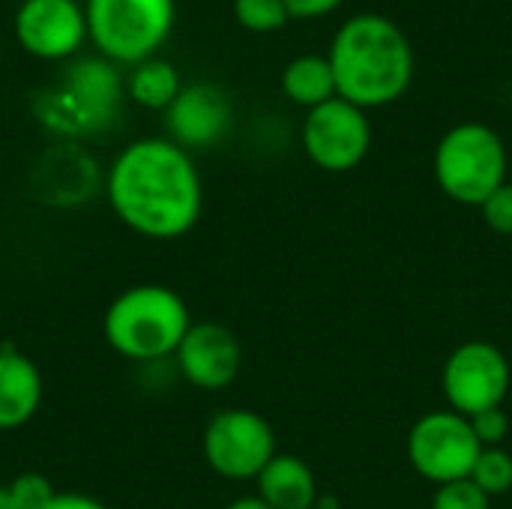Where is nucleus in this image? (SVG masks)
Masks as SVG:
<instances>
[{
  "label": "nucleus",
  "mask_w": 512,
  "mask_h": 509,
  "mask_svg": "<svg viewBox=\"0 0 512 509\" xmlns=\"http://www.w3.org/2000/svg\"><path fill=\"white\" fill-rule=\"evenodd\" d=\"M108 204L147 240H177L195 228L204 207L201 174L171 138H141L120 150L108 171Z\"/></svg>",
  "instance_id": "obj_1"
},
{
  "label": "nucleus",
  "mask_w": 512,
  "mask_h": 509,
  "mask_svg": "<svg viewBox=\"0 0 512 509\" xmlns=\"http://www.w3.org/2000/svg\"><path fill=\"white\" fill-rule=\"evenodd\" d=\"M336 75V96L372 111L402 99L414 81L411 39L387 15H351L333 36L327 54Z\"/></svg>",
  "instance_id": "obj_2"
},
{
  "label": "nucleus",
  "mask_w": 512,
  "mask_h": 509,
  "mask_svg": "<svg viewBox=\"0 0 512 509\" xmlns=\"http://www.w3.org/2000/svg\"><path fill=\"white\" fill-rule=\"evenodd\" d=\"M189 327V306L165 285L126 288L111 300L102 318L105 342L135 363H156L177 354Z\"/></svg>",
  "instance_id": "obj_3"
},
{
  "label": "nucleus",
  "mask_w": 512,
  "mask_h": 509,
  "mask_svg": "<svg viewBox=\"0 0 512 509\" xmlns=\"http://www.w3.org/2000/svg\"><path fill=\"white\" fill-rule=\"evenodd\" d=\"M123 81L111 60L81 57L72 60L54 90H48L36 114L60 135H93L114 123L120 114Z\"/></svg>",
  "instance_id": "obj_4"
},
{
  "label": "nucleus",
  "mask_w": 512,
  "mask_h": 509,
  "mask_svg": "<svg viewBox=\"0 0 512 509\" xmlns=\"http://www.w3.org/2000/svg\"><path fill=\"white\" fill-rule=\"evenodd\" d=\"M435 180L447 198L468 207L483 201L507 183V147L501 135L486 123H459L435 147Z\"/></svg>",
  "instance_id": "obj_5"
},
{
  "label": "nucleus",
  "mask_w": 512,
  "mask_h": 509,
  "mask_svg": "<svg viewBox=\"0 0 512 509\" xmlns=\"http://www.w3.org/2000/svg\"><path fill=\"white\" fill-rule=\"evenodd\" d=\"M87 36L105 60L138 66L150 60L174 30V0H87Z\"/></svg>",
  "instance_id": "obj_6"
},
{
  "label": "nucleus",
  "mask_w": 512,
  "mask_h": 509,
  "mask_svg": "<svg viewBox=\"0 0 512 509\" xmlns=\"http://www.w3.org/2000/svg\"><path fill=\"white\" fill-rule=\"evenodd\" d=\"M480 453L483 444L477 441L471 420L456 411H432L408 432V462L435 486L471 480Z\"/></svg>",
  "instance_id": "obj_7"
},
{
  "label": "nucleus",
  "mask_w": 512,
  "mask_h": 509,
  "mask_svg": "<svg viewBox=\"0 0 512 509\" xmlns=\"http://www.w3.org/2000/svg\"><path fill=\"white\" fill-rule=\"evenodd\" d=\"M201 450L207 465L219 477L243 483L258 480V474L276 456V435L261 414L246 408H228L207 423Z\"/></svg>",
  "instance_id": "obj_8"
},
{
  "label": "nucleus",
  "mask_w": 512,
  "mask_h": 509,
  "mask_svg": "<svg viewBox=\"0 0 512 509\" xmlns=\"http://www.w3.org/2000/svg\"><path fill=\"white\" fill-rule=\"evenodd\" d=\"M303 150L321 171H354L372 150L369 111L345 102L342 96L312 108L303 120Z\"/></svg>",
  "instance_id": "obj_9"
},
{
  "label": "nucleus",
  "mask_w": 512,
  "mask_h": 509,
  "mask_svg": "<svg viewBox=\"0 0 512 509\" xmlns=\"http://www.w3.org/2000/svg\"><path fill=\"white\" fill-rule=\"evenodd\" d=\"M441 387L450 411L462 417L501 408L510 393V363L489 342H465L447 357Z\"/></svg>",
  "instance_id": "obj_10"
},
{
  "label": "nucleus",
  "mask_w": 512,
  "mask_h": 509,
  "mask_svg": "<svg viewBox=\"0 0 512 509\" xmlns=\"http://www.w3.org/2000/svg\"><path fill=\"white\" fill-rule=\"evenodd\" d=\"M18 42L42 60H66L87 39V15L75 0H24L15 12Z\"/></svg>",
  "instance_id": "obj_11"
},
{
  "label": "nucleus",
  "mask_w": 512,
  "mask_h": 509,
  "mask_svg": "<svg viewBox=\"0 0 512 509\" xmlns=\"http://www.w3.org/2000/svg\"><path fill=\"white\" fill-rule=\"evenodd\" d=\"M174 357H177L180 375L192 387L207 390V393L225 390L237 378L240 360H243L237 336L228 327L210 324V321L192 324Z\"/></svg>",
  "instance_id": "obj_12"
},
{
  "label": "nucleus",
  "mask_w": 512,
  "mask_h": 509,
  "mask_svg": "<svg viewBox=\"0 0 512 509\" xmlns=\"http://www.w3.org/2000/svg\"><path fill=\"white\" fill-rule=\"evenodd\" d=\"M171 141L183 150L213 147L231 126V102L213 84H189L165 108Z\"/></svg>",
  "instance_id": "obj_13"
},
{
  "label": "nucleus",
  "mask_w": 512,
  "mask_h": 509,
  "mask_svg": "<svg viewBox=\"0 0 512 509\" xmlns=\"http://www.w3.org/2000/svg\"><path fill=\"white\" fill-rule=\"evenodd\" d=\"M42 405V375L15 345L0 348V432L21 429Z\"/></svg>",
  "instance_id": "obj_14"
},
{
  "label": "nucleus",
  "mask_w": 512,
  "mask_h": 509,
  "mask_svg": "<svg viewBox=\"0 0 512 509\" xmlns=\"http://www.w3.org/2000/svg\"><path fill=\"white\" fill-rule=\"evenodd\" d=\"M258 498L273 509H315L321 501L312 468L291 453H276L258 474Z\"/></svg>",
  "instance_id": "obj_15"
},
{
  "label": "nucleus",
  "mask_w": 512,
  "mask_h": 509,
  "mask_svg": "<svg viewBox=\"0 0 512 509\" xmlns=\"http://www.w3.org/2000/svg\"><path fill=\"white\" fill-rule=\"evenodd\" d=\"M282 90L294 105L318 108L336 99V75L327 57L321 54H300L282 72Z\"/></svg>",
  "instance_id": "obj_16"
},
{
  "label": "nucleus",
  "mask_w": 512,
  "mask_h": 509,
  "mask_svg": "<svg viewBox=\"0 0 512 509\" xmlns=\"http://www.w3.org/2000/svg\"><path fill=\"white\" fill-rule=\"evenodd\" d=\"M126 90H129V96L138 105L153 108V111H165L177 99V93L183 90V84H180V75H177V69L171 63L150 57V60L132 66V75H129Z\"/></svg>",
  "instance_id": "obj_17"
},
{
  "label": "nucleus",
  "mask_w": 512,
  "mask_h": 509,
  "mask_svg": "<svg viewBox=\"0 0 512 509\" xmlns=\"http://www.w3.org/2000/svg\"><path fill=\"white\" fill-rule=\"evenodd\" d=\"M471 480L489 495H504L512 489V456L501 447H483L474 471H471Z\"/></svg>",
  "instance_id": "obj_18"
},
{
  "label": "nucleus",
  "mask_w": 512,
  "mask_h": 509,
  "mask_svg": "<svg viewBox=\"0 0 512 509\" xmlns=\"http://www.w3.org/2000/svg\"><path fill=\"white\" fill-rule=\"evenodd\" d=\"M234 15L252 33H273L291 21L285 0H234Z\"/></svg>",
  "instance_id": "obj_19"
},
{
  "label": "nucleus",
  "mask_w": 512,
  "mask_h": 509,
  "mask_svg": "<svg viewBox=\"0 0 512 509\" xmlns=\"http://www.w3.org/2000/svg\"><path fill=\"white\" fill-rule=\"evenodd\" d=\"M489 495L474 480H456L435 489L432 509H489Z\"/></svg>",
  "instance_id": "obj_20"
},
{
  "label": "nucleus",
  "mask_w": 512,
  "mask_h": 509,
  "mask_svg": "<svg viewBox=\"0 0 512 509\" xmlns=\"http://www.w3.org/2000/svg\"><path fill=\"white\" fill-rule=\"evenodd\" d=\"M6 489L21 509H42L57 495L51 489L48 477H42V474H18Z\"/></svg>",
  "instance_id": "obj_21"
},
{
  "label": "nucleus",
  "mask_w": 512,
  "mask_h": 509,
  "mask_svg": "<svg viewBox=\"0 0 512 509\" xmlns=\"http://www.w3.org/2000/svg\"><path fill=\"white\" fill-rule=\"evenodd\" d=\"M483 222L498 231V234H512V183L498 186L480 207Z\"/></svg>",
  "instance_id": "obj_22"
},
{
  "label": "nucleus",
  "mask_w": 512,
  "mask_h": 509,
  "mask_svg": "<svg viewBox=\"0 0 512 509\" xmlns=\"http://www.w3.org/2000/svg\"><path fill=\"white\" fill-rule=\"evenodd\" d=\"M468 420H471V429L483 447H501L510 435V417L504 414V408H492V411L474 414Z\"/></svg>",
  "instance_id": "obj_23"
},
{
  "label": "nucleus",
  "mask_w": 512,
  "mask_h": 509,
  "mask_svg": "<svg viewBox=\"0 0 512 509\" xmlns=\"http://www.w3.org/2000/svg\"><path fill=\"white\" fill-rule=\"evenodd\" d=\"M291 18H300V21H315V18H324L330 15L333 9L342 6V0H285Z\"/></svg>",
  "instance_id": "obj_24"
},
{
  "label": "nucleus",
  "mask_w": 512,
  "mask_h": 509,
  "mask_svg": "<svg viewBox=\"0 0 512 509\" xmlns=\"http://www.w3.org/2000/svg\"><path fill=\"white\" fill-rule=\"evenodd\" d=\"M42 509H108L102 501L90 498V495H78V492H57Z\"/></svg>",
  "instance_id": "obj_25"
},
{
  "label": "nucleus",
  "mask_w": 512,
  "mask_h": 509,
  "mask_svg": "<svg viewBox=\"0 0 512 509\" xmlns=\"http://www.w3.org/2000/svg\"><path fill=\"white\" fill-rule=\"evenodd\" d=\"M225 509H273L264 498H258V495H246V498H237V501H231Z\"/></svg>",
  "instance_id": "obj_26"
},
{
  "label": "nucleus",
  "mask_w": 512,
  "mask_h": 509,
  "mask_svg": "<svg viewBox=\"0 0 512 509\" xmlns=\"http://www.w3.org/2000/svg\"><path fill=\"white\" fill-rule=\"evenodd\" d=\"M0 509H21L15 504V498L9 495V489L6 486H0Z\"/></svg>",
  "instance_id": "obj_27"
},
{
  "label": "nucleus",
  "mask_w": 512,
  "mask_h": 509,
  "mask_svg": "<svg viewBox=\"0 0 512 509\" xmlns=\"http://www.w3.org/2000/svg\"><path fill=\"white\" fill-rule=\"evenodd\" d=\"M315 509H324V507H315Z\"/></svg>",
  "instance_id": "obj_28"
}]
</instances>
